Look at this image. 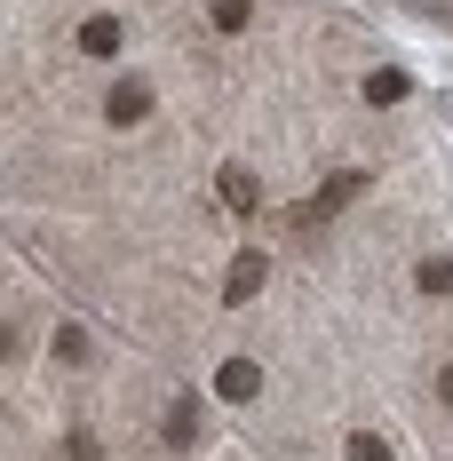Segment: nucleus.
Wrapping results in <instances>:
<instances>
[{"label": "nucleus", "mask_w": 453, "mask_h": 461, "mask_svg": "<svg viewBox=\"0 0 453 461\" xmlns=\"http://www.w3.org/2000/svg\"><path fill=\"white\" fill-rule=\"evenodd\" d=\"M350 199H366V167H342L334 184H318V199H311V207H294L286 223H294V230H326L342 207H350Z\"/></svg>", "instance_id": "f257e3e1"}, {"label": "nucleus", "mask_w": 453, "mask_h": 461, "mask_svg": "<svg viewBox=\"0 0 453 461\" xmlns=\"http://www.w3.org/2000/svg\"><path fill=\"white\" fill-rule=\"evenodd\" d=\"M143 112H151V88H143V80H120V88L104 95V120H112V128H136Z\"/></svg>", "instance_id": "f03ea898"}, {"label": "nucleus", "mask_w": 453, "mask_h": 461, "mask_svg": "<svg viewBox=\"0 0 453 461\" xmlns=\"http://www.w3.org/2000/svg\"><path fill=\"white\" fill-rule=\"evenodd\" d=\"M215 390H223L231 406H239V398H255V390H263V366H255V358H231V366L215 374Z\"/></svg>", "instance_id": "7ed1b4c3"}, {"label": "nucleus", "mask_w": 453, "mask_h": 461, "mask_svg": "<svg viewBox=\"0 0 453 461\" xmlns=\"http://www.w3.org/2000/svg\"><path fill=\"white\" fill-rule=\"evenodd\" d=\"M263 271H271V263H263V255H255V247H247V255H239V263H231V278H223V294H231V303H247V294H255V286H263Z\"/></svg>", "instance_id": "20e7f679"}, {"label": "nucleus", "mask_w": 453, "mask_h": 461, "mask_svg": "<svg viewBox=\"0 0 453 461\" xmlns=\"http://www.w3.org/2000/svg\"><path fill=\"white\" fill-rule=\"evenodd\" d=\"M120 41H128L120 16H88V24H80V48H88V56H120Z\"/></svg>", "instance_id": "39448f33"}, {"label": "nucleus", "mask_w": 453, "mask_h": 461, "mask_svg": "<svg viewBox=\"0 0 453 461\" xmlns=\"http://www.w3.org/2000/svg\"><path fill=\"white\" fill-rule=\"evenodd\" d=\"M215 191H223V207H239V215H247V207L263 199V184H255L247 167H223V176H215Z\"/></svg>", "instance_id": "423d86ee"}, {"label": "nucleus", "mask_w": 453, "mask_h": 461, "mask_svg": "<svg viewBox=\"0 0 453 461\" xmlns=\"http://www.w3.org/2000/svg\"><path fill=\"white\" fill-rule=\"evenodd\" d=\"M159 429H168V446H191V438H199V398H176Z\"/></svg>", "instance_id": "0eeeda50"}, {"label": "nucleus", "mask_w": 453, "mask_h": 461, "mask_svg": "<svg viewBox=\"0 0 453 461\" xmlns=\"http://www.w3.org/2000/svg\"><path fill=\"white\" fill-rule=\"evenodd\" d=\"M366 104H406V72H374L366 80Z\"/></svg>", "instance_id": "6e6552de"}, {"label": "nucleus", "mask_w": 453, "mask_h": 461, "mask_svg": "<svg viewBox=\"0 0 453 461\" xmlns=\"http://www.w3.org/2000/svg\"><path fill=\"white\" fill-rule=\"evenodd\" d=\"M413 278H421V294H453V263H446V255H438V263H421Z\"/></svg>", "instance_id": "1a4fd4ad"}, {"label": "nucleus", "mask_w": 453, "mask_h": 461, "mask_svg": "<svg viewBox=\"0 0 453 461\" xmlns=\"http://www.w3.org/2000/svg\"><path fill=\"white\" fill-rule=\"evenodd\" d=\"M56 358L80 366V358H88V334H80V326H56Z\"/></svg>", "instance_id": "9d476101"}, {"label": "nucleus", "mask_w": 453, "mask_h": 461, "mask_svg": "<svg viewBox=\"0 0 453 461\" xmlns=\"http://www.w3.org/2000/svg\"><path fill=\"white\" fill-rule=\"evenodd\" d=\"M247 16H255V0H215V24L223 32H247Z\"/></svg>", "instance_id": "9b49d317"}, {"label": "nucleus", "mask_w": 453, "mask_h": 461, "mask_svg": "<svg viewBox=\"0 0 453 461\" xmlns=\"http://www.w3.org/2000/svg\"><path fill=\"white\" fill-rule=\"evenodd\" d=\"M350 461H390V446H382L374 429H358V438H350Z\"/></svg>", "instance_id": "f8f14e48"}, {"label": "nucleus", "mask_w": 453, "mask_h": 461, "mask_svg": "<svg viewBox=\"0 0 453 461\" xmlns=\"http://www.w3.org/2000/svg\"><path fill=\"white\" fill-rule=\"evenodd\" d=\"M438 398H446V406H453V366H446V374H438Z\"/></svg>", "instance_id": "ddd939ff"}]
</instances>
